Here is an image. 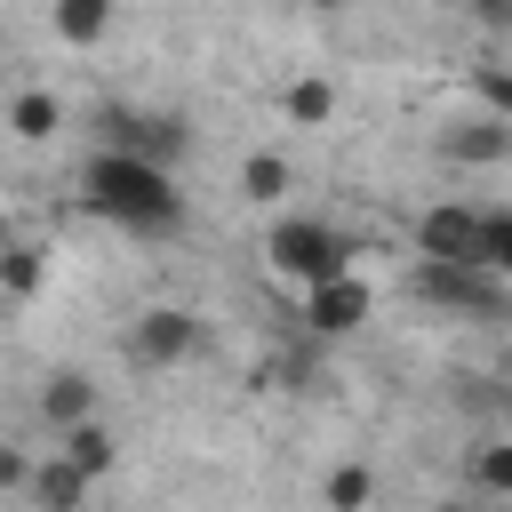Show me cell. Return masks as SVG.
I'll return each mask as SVG.
<instances>
[{"label": "cell", "instance_id": "6da1fadb", "mask_svg": "<svg viewBox=\"0 0 512 512\" xmlns=\"http://www.w3.org/2000/svg\"><path fill=\"white\" fill-rule=\"evenodd\" d=\"M80 208L104 216V224H120L128 240H160V232L184 224L176 176H168L160 160H144V152H120V144H96V152H88V168H80Z\"/></svg>", "mask_w": 512, "mask_h": 512}, {"label": "cell", "instance_id": "7a4b0ae2", "mask_svg": "<svg viewBox=\"0 0 512 512\" xmlns=\"http://www.w3.org/2000/svg\"><path fill=\"white\" fill-rule=\"evenodd\" d=\"M264 264H272L288 288H312V280H328V272L352 264V240H344L328 216H280V224L264 232Z\"/></svg>", "mask_w": 512, "mask_h": 512}, {"label": "cell", "instance_id": "3957f363", "mask_svg": "<svg viewBox=\"0 0 512 512\" xmlns=\"http://www.w3.org/2000/svg\"><path fill=\"white\" fill-rule=\"evenodd\" d=\"M368 312H376V288H368V272H352V264L304 288V328H312V336H352Z\"/></svg>", "mask_w": 512, "mask_h": 512}, {"label": "cell", "instance_id": "277c9868", "mask_svg": "<svg viewBox=\"0 0 512 512\" xmlns=\"http://www.w3.org/2000/svg\"><path fill=\"white\" fill-rule=\"evenodd\" d=\"M416 296H424V304H448V312H496V304H504V272L416 256Z\"/></svg>", "mask_w": 512, "mask_h": 512}, {"label": "cell", "instance_id": "5b68a950", "mask_svg": "<svg viewBox=\"0 0 512 512\" xmlns=\"http://www.w3.org/2000/svg\"><path fill=\"white\" fill-rule=\"evenodd\" d=\"M192 352H200V320L184 304H152L144 320H128V360L136 368H176Z\"/></svg>", "mask_w": 512, "mask_h": 512}, {"label": "cell", "instance_id": "8992f818", "mask_svg": "<svg viewBox=\"0 0 512 512\" xmlns=\"http://www.w3.org/2000/svg\"><path fill=\"white\" fill-rule=\"evenodd\" d=\"M472 240H480V208L472 200H432L416 216V256H432V264H472Z\"/></svg>", "mask_w": 512, "mask_h": 512}, {"label": "cell", "instance_id": "52a82bcc", "mask_svg": "<svg viewBox=\"0 0 512 512\" xmlns=\"http://www.w3.org/2000/svg\"><path fill=\"white\" fill-rule=\"evenodd\" d=\"M440 152L464 160V168H496V160L512 152V128H504V112H480V120H456V128L440 136Z\"/></svg>", "mask_w": 512, "mask_h": 512}, {"label": "cell", "instance_id": "ba28073f", "mask_svg": "<svg viewBox=\"0 0 512 512\" xmlns=\"http://www.w3.org/2000/svg\"><path fill=\"white\" fill-rule=\"evenodd\" d=\"M88 472H72L64 456H48V464H32V480H24V496H32V512H88Z\"/></svg>", "mask_w": 512, "mask_h": 512}, {"label": "cell", "instance_id": "9c48e42d", "mask_svg": "<svg viewBox=\"0 0 512 512\" xmlns=\"http://www.w3.org/2000/svg\"><path fill=\"white\" fill-rule=\"evenodd\" d=\"M8 136H16V144H56V136H64V96L16 88V96H8Z\"/></svg>", "mask_w": 512, "mask_h": 512}, {"label": "cell", "instance_id": "30bf717a", "mask_svg": "<svg viewBox=\"0 0 512 512\" xmlns=\"http://www.w3.org/2000/svg\"><path fill=\"white\" fill-rule=\"evenodd\" d=\"M72 472H88V480H112L120 472V440L96 424V416H80V424H64V448H56Z\"/></svg>", "mask_w": 512, "mask_h": 512}, {"label": "cell", "instance_id": "8fae6325", "mask_svg": "<svg viewBox=\"0 0 512 512\" xmlns=\"http://www.w3.org/2000/svg\"><path fill=\"white\" fill-rule=\"evenodd\" d=\"M40 288H48V248L8 232V240H0V296L24 304V296H40Z\"/></svg>", "mask_w": 512, "mask_h": 512}, {"label": "cell", "instance_id": "7c38bea8", "mask_svg": "<svg viewBox=\"0 0 512 512\" xmlns=\"http://www.w3.org/2000/svg\"><path fill=\"white\" fill-rule=\"evenodd\" d=\"M40 416L64 432V424H80V416H96V384L80 376V368H56L48 384H40Z\"/></svg>", "mask_w": 512, "mask_h": 512}, {"label": "cell", "instance_id": "4fadbf2b", "mask_svg": "<svg viewBox=\"0 0 512 512\" xmlns=\"http://www.w3.org/2000/svg\"><path fill=\"white\" fill-rule=\"evenodd\" d=\"M48 24H56V40H64V48H96V40L112 32V0H56V8H48Z\"/></svg>", "mask_w": 512, "mask_h": 512}, {"label": "cell", "instance_id": "5bb4252c", "mask_svg": "<svg viewBox=\"0 0 512 512\" xmlns=\"http://www.w3.org/2000/svg\"><path fill=\"white\" fill-rule=\"evenodd\" d=\"M280 112H288L296 128H328V112H336V88H328L320 72H304V80H288V96H280Z\"/></svg>", "mask_w": 512, "mask_h": 512}, {"label": "cell", "instance_id": "9a60e30c", "mask_svg": "<svg viewBox=\"0 0 512 512\" xmlns=\"http://www.w3.org/2000/svg\"><path fill=\"white\" fill-rule=\"evenodd\" d=\"M288 184H296V176H288V160H280V152H248V160H240V192H248L256 208L288 200Z\"/></svg>", "mask_w": 512, "mask_h": 512}, {"label": "cell", "instance_id": "2e32d148", "mask_svg": "<svg viewBox=\"0 0 512 512\" xmlns=\"http://www.w3.org/2000/svg\"><path fill=\"white\" fill-rule=\"evenodd\" d=\"M472 264H480V272H512V208H480Z\"/></svg>", "mask_w": 512, "mask_h": 512}, {"label": "cell", "instance_id": "e0dca14e", "mask_svg": "<svg viewBox=\"0 0 512 512\" xmlns=\"http://www.w3.org/2000/svg\"><path fill=\"white\" fill-rule=\"evenodd\" d=\"M320 504H328V512H368V504H376V472H368V464H336L328 488H320Z\"/></svg>", "mask_w": 512, "mask_h": 512}, {"label": "cell", "instance_id": "ac0fdd59", "mask_svg": "<svg viewBox=\"0 0 512 512\" xmlns=\"http://www.w3.org/2000/svg\"><path fill=\"white\" fill-rule=\"evenodd\" d=\"M472 80H480V104L512 120V80H504V64H496V56H480V72H472Z\"/></svg>", "mask_w": 512, "mask_h": 512}, {"label": "cell", "instance_id": "d6986e66", "mask_svg": "<svg viewBox=\"0 0 512 512\" xmlns=\"http://www.w3.org/2000/svg\"><path fill=\"white\" fill-rule=\"evenodd\" d=\"M480 488H488V496H504V488H512V448H504V440H488V448H480Z\"/></svg>", "mask_w": 512, "mask_h": 512}, {"label": "cell", "instance_id": "ffe728a7", "mask_svg": "<svg viewBox=\"0 0 512 512\" xmlns=\"http://www.w3.org/2000/svg\"><path fill=\"white\" fill-rule=\"evenodd\" d=\"M24 480H32V456H24V448H8V440H0V488H24Z\"/></svg>", "mask_w": 512, "mask_h": 512}, {"label": "cell", "instance_id": "44dd1931", "mask_svg": "<svg viewBox=\"0 0 512 512\" xmlns=\"http://www.w3.org/2000/svg\"><path fill=\"white\" fill-rule=\"evenodd\" d=\"M480 16H488V24H504V16H512V0H480Z\"/></svg>", "mask_w": 512, "mask_h": 512}, {"label": "cell", "instance_id": "7402d4cb", "mask_svg": "<svg viewBox=\"0 0 512 512\" xmlns=\"http://www.w3.org/2000/svg\"><path fill=\"white\" fill-rule=\"evenodd\" d=\"M312 8H344V0H312Z\"/></svg>", "mask_w": 512, "mask_h": 512}, {"label": "cell", "instance_id": "603a6c76", "mask_svg": "<svg viewBox=\"0 0 512 512\" xmlns=\"http://www.w3.org/2000/svg\"><path fill=\"white\" fill-rule=\"evenodd\" d=\"M0 240H8V208H0Z\"/></svg>", "mask_w": 512, "mask_h": 512}]
</instances>
